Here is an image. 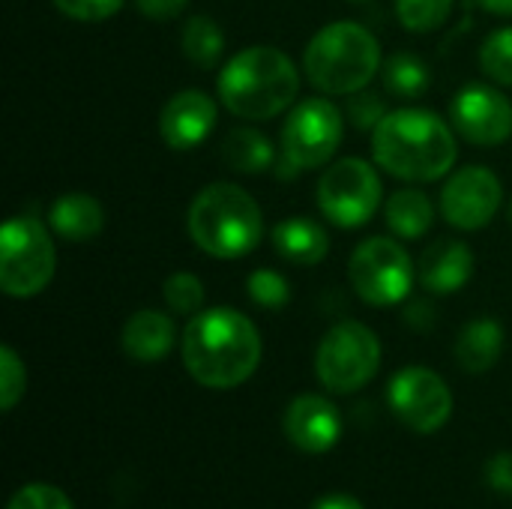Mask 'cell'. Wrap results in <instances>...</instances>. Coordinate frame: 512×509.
<instances>
[{"mask_svg": "<svg viewBox=\"0 0 512 509\" xmlns=\"http://www.w3.org/2000/svg\"><path fill=\"white\" fill-rule=\"evenodd\" d=\"M492 15H512V0H477Z\"/></svg>", "mask_w": 512, "mask_h": 509, "instance_id": "37", "label": "cell"}, {"mask_svg": "<svg viewBox=\"0 0 512 509\" xmlns=\"http://www.w3.org/2000/svg\"><path fill=\"white\" fill-rule=\"evenodd\" d=\"M486 480L495 492L510 495L512 498V453H498L489 468H486Z\"/></svg>", "mask_w": 512, "mask_h": 509, "instance_id": "33", "label": "cell"}, {"mask_svg": "<svg viewBox=\"0 0 512 509\" xmlns=\"http://www.w3.org/2000/svg\"><path fill=\"white\" fill-rule=\"evenodd\" d=\"M183 366L210 390L246 384L264 354L258 327L231 306L201 309L183 330Z\"/></svg>", "mask_w": 512, "mask_h": 509, "instance_id": "1", "label": "cell"}, {"mask_svg": "<svg viewBox=\"0 0 512 509\" xmlns=\"http://www.w3.org/2000/svg\"><path fill=\"white\" fill-rule=\"evenodd\" d=\"M405 324L414 327V330H429L435 324V309L426 300H414L405 309Z\"/></svg>", "mask_w": 512, "mask_h": 509, "instance_id": "35", "label": "cell"}, {"mask_svg": "<svg viewBox=\"0 0 512 509\" xmlns=\"http://www.w3.org/2000/svg\"><path fill=\"white\" fill-rule=\"evenodd\" d=\"M510 222H512V201H510Z\"/></svg>", "mask_w": 512, "mask_h": 509, "instance_id": "38", "label": "cell"}, {"mask_svg": "<svg viewBox=\"0 0 512 509\" xmlns=\"http://www.w3.org/2000/svg\"><path fill=\"white\" fill-rule=\"evenodd\" d=\"M120 345L123 354L135 363H159L174 348V321L165 312L141 309L123 324Z\"/></svg>", "mask_w": 512, "mask_h": 509, "instance_id": "17", "label": "cell"}, {"mask_svg": "<svg viewBox=\"0 0 512 509\" xmlns=\"http://www.w3.org/2000/svg\"><path fill=\"white\" fill-rule=\"evenodd\" d=\"M6 509H75L72 501L48 483H30L24 489H18L9 501Z\"/></svg>", "mask_w": 512, "mask_h": 509, "instance_id": "31", "label": "cell"}, {"mask_svg": "<svg viewBox=\"0 0 512 509\" xmlns=\"http://www.w3.org/2000/svg\"><path fill=\"white\" fill-rule=\"evenodd\" d=\"M216 117L219 108L213 96L204 90H180L162 105L159 135L171 150H192L213 132Z\"/></svg>", "mask_w": 512, "mask_h": 509, "instance_id": "14", "label": "cell"}, {"mask_svg": "<svg viewBox=\"0 0 512 509\" xmlns=\"http://www.w3.org/2000/svg\"><path fill=\"white\" fill-rule=\"evenodd\" d=\"M72 21H105L123 9V0H51Z\"/></svg>", "mask_w": 512, "mask_h": 509, "instance_id": "32", "label": "cell"}, {"mask_svg": "<svg viewBox=\"0 0 512 509\" xmlns=\"http://www.w3.org/2000/svg\"><path fill=\"white\" fill-rule=\"evenodd\" d=\"M453 129L477 147H498L512 135V102L489 84H468L450 102Z\"/></svg>", "mask_w": 512, "mask_h": 509, "instance_id": "13", "label": "cell"}, {"mask_svg": "<svg viewBox=\"0 0 512 509\" xmlns=\"http://www.w3.org/2000/svg\"><path fill=\"white\" fill-rule=\"evenodd\" d=\"M414 261L408 249L393 237L363 240L348 261V279L360 300L369 306H396L408 300L414 285Z\"/></svg>", "mask_w": 512, "mask_h": 509, "instance_id": "9", "label": "cell"}, {"mask_svg": "<svg viewBox=\"0 0 512 509\" xmlns=\"http://www.w3.org/2000/svg\"><path fill=\"white\" fill-rule=\"evenodd\" d=\"M384 219L390 231L402 240H420L435 222V204L420 189H399L384 204Z\"/></svg>", "mask_w": 512, "mask_h": 509, "instance_id": "22", "label": "cell"}, {"mask_svg": "<svg viewBox=\"0 0 512 509\" xmlns=\"http://www.w3.org/2000/svg\"><path fill=\"white\" fill-rule=\"evenodd\" d=\"M381 66L378 39L357 21L324 24L303 51V75L327 96H351L369 87Z\"/></svg>", "mask_w": 512, "mask_h": 509, "instance_id": "5", "label": "cell"}, {"mask_svg": "<svg viewBox=\"0 0 512 509\" xmlns=\"http://www.w3.org/2000/svg\"><path fill=\"white\" fill-rule=\"evenodd\" d=\"M189 0H135V9L150 21H171L186 9Z\"/></svg>", "mask_w": 512, "mask_h": 509, "instance_id": "34", "label": "cell"}, {"mask_svg": "<svg viewBox=\"0 0 512 509\" xmlns=\"http://www.w3.org/2000/svg\"><path fill=\"white\" fill-rule=\"evenodd\" d=\"M24 390H27V369L21 357L9 345H3L0 348V408L12 411L21 402Z\"/></svg>", "mask_w": 512, "mask_h": 509, "instance_id": "29", "label": "cell"}, {"mask_svg": "<svg viewBox=\"0 0 512 509\" xmlns=\"http://www.w3.org/2000/svg\"><path fill=\"white\" fill-rule=\"evenodd\" d=\"M387 399L393 414L420 435H432L444 429L453 414V393L447 381L426 366H408L396 372Z\"/></svg>", "mask_w": 512, "mask_h": 509, "instance_id": "11", "label": "cell"}, {"mask_svg": "<svg viewBox=\"0 0 512 509\" xmlns=\"http://www.w3.org/2000/svg\"><path fill=\"white\" fill-rule=\"evenodd\" d=\"M504 204V186L486 165H468L456 171L441 192V213L459 231L486 228Z\"/></svg>", "mask_w": 512, "mask_h": 509, "instance_id": "12", "label": "cell"}, {"mask_svg": "<svg viewBox=\"0 0 512 509\" xmlns=\"http://www.w3.org/2000/svg\"><path fill=\"white\" fill-rule=\"evenodd\" d=\"M417 276L429 294H438V297L456 294L474 276V249L462 240H438L423 249Z\"/></svg>", "mask_w": 512, "mask_h": 509, "instance_id": "16", "label": "cell"}, {"mask_svg": "<svg viewBox=\"0 0 512 509\" xmlns=\"http://www.w3.org/2000/svg\"><path fill=\"white\" fill-rule=\"evenodd\" d=\"M375 165L396 180L435 183L456 165L453 123L426 108H396L372 132Z\"/></svg>", "mask_w": 512, "mask_h": 509, "instance_id": "2", "label": "cell"}, {"mask_svg": "<svg viewBox=\"0 0 512 509\" xmlns=\"http://www.w3.org/2000/svg\"><path fill=\"white\" fill-rule=\"evenodd\" d=\"M312 509H366L354 495H345V492H336V495H324L321 501H315Z\"/></svg>", "mask_w": 512, "mask_h": 509, "instance_id": "36", "label": "cell"}, {"mask_svg": "<svg viewBox=\"0 0 512 509\" xmlns=\"http://www.w3.org/2000/svg\"><path fill=\"white\" fill-rule=\"evenodd\" d=\"M273 249L288 264L315 267V264H321L327 258L330 237H327V231L315 219H309V216H291V219H282L273 228Z\"/></svg>", "mask_w": 512, "mask_h": 509, "instance_id": "19", "label": "cell"}, {"mask_svg": "<svg viewBox=\"0 0 512 509\" xmlns=\"http://www.w3.org/2000/svg\"><path fill=\"white\" fill-rule=\"evenodd\" d=\"M57 270L48 228L36 216H12L0 231V288L6 297L30 300L42 294Z\"/></svg>", "mask_w": 512, "mask_h": 509, "instance_id": "6", "label": "cell"}, {"mask_svg": "<svg viewBox=\"0 0 512 509\" xmlns=\"http://www.w3.org/2000/svg\"><path fill=\"white\" fill-rule=\"evenodd\" d=\"M222 162L237 174H264L276 165L273 141L255 126H234L222 141Z\"/></svg>", "mask_w": 512, "mask_h": 509, "instance_id": "21", "label": "cell"}, {"mask_svg": "<svg viewBox=\"0 0 512 509\" xmlns=\"http://www.w3.org/2000/svg\"><path fill=\"white\" fill-rule=\"evenodd\" d=\"M48 225L69 243H87L105 228V210L87 192H66L48 207Z\"/></svg>", "mask_w": 512, "mask_h": 509, "instance_id": "18", "label": "cell"}, {"mask_svg": "<svg viewBox=\"0 0 512 509\" xmlns=\"http://www.w3.org/2000/svg\"><path fill=\"white\" fill-rule=\"evenodd\" d=\"M300 93V72L294 60L276 45H249L237 51L219 72L222 105L249 123L273 120L294 108Z\"/></svg>", "mask_w": 512, "mask_h": 509, "instance_id": "3", "label": "cell"}, {"mask_svg": "<svg viewBox=\"0 0 512 509\" xmlns=\"http://www.w3.org/2000/svg\"><path fill=\"white\" fill-rule=\"evenodd\" d=\"M384 90L396 99H417L429 90L432 72L414 51H393L381 66Z\"/></svg>", "mask_w": 512, "mask_h": 509, "instance_id": "23", "label": "cell"}, {"mask_svg": "<svg viewBox=\"0 0 512 509\" xmlns=\"http://www.w3.org/2000/svg\"><path fill=\"white\" fill-rule=\"evenodd\" d=\"M285 435L303 453H327L342 438V414L339 408L315 393L297 396L285 408Z\"/></svg>", "mask_w": 512, "mask_h": 509, "instance_id": "15", "label": "cell"}, {"mask_svg": "<svg viewBox=\"0 0 512 509\" xmlns=\"http://www.w3.org/2000/svg\"><path fill=\"white\" fill-rule=\"evenodd\" d=\"M345 114H348V120H351L360 132H375V126H378L390 111H387V99H384L381 93L363 87V90H357V93L348 96Z\"/></svg>", "mask_w": 512, "mask_h": 509, "instance_id": "30", "label": "cell"}, {"mask_svg": "<svg viewBox=\"0 0 512 509\" xmlns=\"http://www.w3.org/2000/svg\"><path fill=\"white\" fill-rule=\"evenodd\" d=\"M345 120L336 102L315 96L303 99L288 111V120L282 126V156L297 168H327L342 144Z\"/></svg>", "mask_w": 512, "mask_h": 509, "instance_id": "10", "label": "cell"}, {"mask_svg": "<svg viewBox=\"0 0 512 509\" xmlns=\"http://www.w3.org/2000/svg\"><path fill=\"white\" fill-rule=\"evenodd\" d=\"M453 12V0H396L399 24L411 33H432L444 27Z\"/></svg>", "mask_w": 512, "mask_h": 509, "instance_id": "25", "label": "cell"}, {"mask_svg": "<svg viewBox=\"0 0 512 509\" xmlns=\"http://www.w3.org/2000/svg\"><path fill=\"white\" fill-rule=\"evenodd\" d=\"M384 192L375 165L357 156L330 162L318 180V207L336 228H363L381 210Z\"/></svg>", "mask_w": 512, "mask_h": 509, "instance_id": "8", "label": "cell"}, {"mask_svg": "<svg viewBox=\"0 0 512 509\" xmlns=\"http://www.w3.org/2000/svg\"><path fill=\"white\" fill-rule=\"evenodd\" d=\"M480 66L495 81L512 87V27H498L480 48Z\"/></svg>", "mask_w": 512, "mask_h": 509, "instance_id": "27", "label": "cell"}, {"mask_svg": "<svg viewBox=\"0 0 512 509\" xmlns=\"http://www.w3.org/2000/svg\"><path fill=\"white\" fill-rule=\"evenodd\" d=\"M180 48L198 69H213L225 54V33L210 15H192L183 27Z\"/></svg>", "mask_w": 512, "mask_h": 509, "instance_id": "24", "label": "cell"}, {"mask_svg": "<svg viewBox=\"0 0 512 509\" xmlns=\"http://www.w3.org/2000/svg\"><path fill=\"white\" fill-rule=\"evenodd\" d=\"M246 291H249L252 303L261 306V309H282V306H288V300H291V285H288V279H285L282 273L264 270V267L255 270V273H249Z\"/></svg>", "mask_w": 512, "mask_h": 509, "instance_id": "28", "label": "cell"}, {"mask_svg": "<svg viewBox=\"0 0 512 509\" xmlns=\"http://www.w3.org/2000/svg\"><path fill=\"white\" fill-rule=\"evenodd\" d=\"M378 366H381V342L360 321L333 324L315 351L318 381L339 396L366 387L378 375Z\"/></svg>", "mask_w": 512, "mask_h": 509, "instance_id": "7", "label": "cell"}, {"mask_svg": "<svg viewBox=\"0 0 512 509\" xmlns=\"http://www.w3.org/2000/svg\"><path fill=\"white\" fill-rule=\"evenodd\" d=\"M504 351V327L495 318H474L462 327L456 339V360L465 372H489Z\"/></svg>", "mask_w": 512, "mask_h": 509, "instance_id": "20", "label": "cell"}, {"mask_svg": "<svg viewBox=\"0 0 512 509\" xmlns=\"http://www.w3.org/2000/svg\"><path fill=\"white\" fill-rule=\"evenodd\" d=\"M162 297H165V303H168V309L171 312H177V315H198L201 309H204V297H207V291H204V282L195 276V273H186V270H180V273H171L168 279H165V285H162Z\"/></svg>", "mask_w": 512, "mask_h": 509, "instance_id": "26", "label": "cell"}, {"mask_svg": "<svg viewBox=\"0 0 512 509\" xmlns=\"http://www.w3.org/2000/svg\"><path fill=\"white\" fill-rule=\"evenodd\" d=\"M186 228L201 252L234 261L258 249L264 237V213L237 183H210L192 198Z\"/></svg>", "mask_w": 512, "mask_h": 509, "instance_id": "4", "label": "cell"}]
</instances>
